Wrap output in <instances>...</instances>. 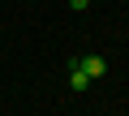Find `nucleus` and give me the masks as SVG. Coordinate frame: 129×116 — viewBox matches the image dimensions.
<instances>
[{
	"label": "nucleus",
	"mask_w": 129,
	"mask_h": 116,
	"mask_svg": "<svg viewBox=\"0 0 129 116\" xmlns=\"http://www.w3.org/2000/svg\"><path fill=\"white\" fill-rule=\"evenodd\" d=\"M69 9H73V13H82V9H90V0H69Z\"/></svg>",
	"instance_id": "7ed1b4c3"
},
{
	"label": "nucleus",
	"mask_w": 129,
	"mask_h": 116,
	"mask_svg": "<svg viewBox=\"0 0 129 116\" xmlns=\"http://www.w3.org/2000/svg\"><path fill=\"white\" fill-rule=\"evenodd\" d=\"M69 86H73L78 95H82V90H90V78L82 73V65H78V60H69Z\"/></svg>",
	"instance_id": "f03ea898"
},
{
	"label": "nucleus",
	"mask_w": 129,
	"mask_h": 116,
	"mask_svg": "<svg viewBox=\"0 0 129 116\" xmlns=\"http://www.w3.org/2000/svg\"><path fill=\"white\" fill-rule=\"evenodd\" d=\"M73 60L82 65V73H86L90 82H99V78L108 73V60H103V56H95V52H86V56H73Z\"/></svg>",
	"instance_id": "f257e3e1"
}]
</instances>
